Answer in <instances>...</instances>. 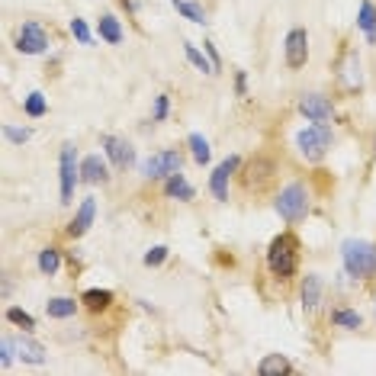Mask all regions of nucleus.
Listing matches in <instances>:
<instances>
[{"mask_svg": "<svg viewBox=\"0 0 376 376\" xmlns=\"http://www.w3.org/2000/svg\"><path fill=\"white\" fill-rule=\"evenodd\" d=\"M341 254H344V267L351 277H373L376 273V245L364 238H351L341 245Z\"/></svg>", "mask_w": 376, "mask_h": 376, "instance_id": "obj_1", "label": "nucleus"}, {"mask_svg": "<svg viewBox=\"0 0 376 376\" xmlns=\"http://www.w3.org/2000/svg\"><path fill=\"white\" fill-rule=\"evenodd\" d=\"M296 261H299V245L292 235H280V238L271 241V251H267V264L277 277H292L296 273Z\"/></svg>", "mask_w": 376, "mask_h": 376, "instance_id": "obj_2", "label": "nucleus"}, {"mask_svg": "<svg viewBox=\"0 0 376 376\" xmlns=\"http://www.w3.org/2000/svg\"><path fill=\"white\" fill-rule=\"evenodd\" d=\"M309 209V199H305V187L303 184H290V187L280 190L277 197V212H280L286 222H299Z\"/></svg>", "mask_w": 376, "mask_h": 376, "instance_id": "obj_3", "label": "nucleus"}, {"mask_svg": "<svg viewBox=\"0 0 376 376\" xmlns=\"http://www.w3.org/2000/svg\"><path fill=\"white\" fill-rule=\"evenodd\" d=\"M299 148H303V155L309 158V161H318V158L331 148V129L325 123H315L312 129L299 132Z\"/></svg>", "mask_w": 376, "mask_h": 376, "instance_id": "obj_4", "label": "nucleus"}, {"mask_svg": "<svg viewBox=\"0 0 376 376\" xmlns=\"http://www.w3.org/2000/svg\"><path fill=\"white\" fill-rule=\"evenodd\" d=\"M45 45H49V36H45V29L39 23H23L16 29V49L23 55H39L45 52Z\"/></svg>", "mask_w": 376, "mask_h": 376, "instance_id": "obj_5", "label": "nucleus"}, {"mask_svg": "<svg viewBox=\"0 0 376 376\" xmlns=\"http://www.w3.org/2000/svg\"><path fill=\"white\" fill-rule=\"evenodd\" d=\"M77 174H81V167H77L74 145H71V142H64V145H62V203H71Z\"/></svg>", "mask_w": 376, "mask_h": 376, "instance_id": "obj_6", "label": "nucleus"}, {"mask_svg": "<svg viewBox=\"0 0 376 376\" xmlns=\"http://www.w3.org/2000/svg\"><path fill=\"white\" fill-rule=\"evenodd\" d=\"M180 171V155L177 151H158V155H151L142 164V174L145 177H171V174H177Z\"/></svg>", "mask_w": 376, "mask_h": 376, "instance_id": "obj_7", "label": "nucleus"}, {"mask_svg": "<svg viewBox=\"0 0 376 376\" xmlns=\"http://www.w3.org/2000/svg\"><path fill=\"white\" fill-rule=\"evenodd\" d=\"M305 58H309V36H305V29H292L286 36V64L296 71L305 64Z\"/></svg>", "mask_w": 376, "mask_h": 376, "instance_id": "obj_8", "label": "nucleus"}, {"mask_svg": "<svg viewBox=\"0 0 376 376\" xmlns=\"http://www.w3.org/2000/svg\"><path fill=\"white\" fill-rule=\"evenodd\" d=\"M103 148H106V155H110V161H113L116 167H123V171L136 161L132 145H129L125 138H119V136H103Z\"/></svg>", "mask_w": 376, "mask_h": 376, "instance_id": "obj_9", "label": "nucleus"}, {"mask_svg": "<svg viewBox=\"0 0 376 376\" xmlns=\"http://www.w3.org/2000/svg\"><path fill=\"white\" fill-rule=\"evenodd\" d=\"M273 180V164L271 161H264V158H254L248 164V171H245V187H254V190H264L267 184Z\"/></svg>", "mask_w": 376, "mask_h": 376, "instance_id": "obj_10", "label": "nucleus"}, {"mask_svg": "<svg viewBox=\"0 0 376 376\" xmlns=\"http://www.w3.org/2000/svg\"><path fill=\"white\" fill-rule=\"evenodd\" d=\"M238 171V158H225L219 167H216V174L209 180V187L216 193V199H229V177Z\"/></svg>", "mask_w": 376, "mask_h": 376, "instance_id": "obj_11", "label": "nucleus"}, {"mask_svg": "<svg viewBox=\"0 0 376 376\" xmlns=\"http://www.w3.org/2000/svg\"><path fill=\"white\" fill-rule=\"evenodd\" d=\"M299 110H303L305 119H312V123H328L331 119V103L318 94H309L299 100Z\"/></svg>", "mask_w": 376, "mask_h": 376, "instance_id": "obj_12", "label": "nucleus"}, {"mask_svg": "<svg viewBox=\"0 0 376 376\" xmlns=\"http://www.w3.org/2000/svg\"><path fill=\"white\" fill-rule=\"evenodd\" d=\"M94 216H97V203H94V199H84L81 209H77V216H74L71 225H68V235H71V238H81L84 231L90 229Z\"/></svg>", "mask_w": 376, "mask_h": 376, "instance_id": "obj_13", "label": "nucleus"}, {"mask_svg": "<svg viewBox=\"0 0 376 376\" xmlns=\"http://www.w3.org/2000/svg\"><path fill=\"white\" fill-rule=\"evenodd\" d=\"M81 177L87 180V184H106V164H103V158L100 155H87L81 161Z\"/></svg>", "mask_w": 376, "mask_h": 376, "instance_id": "obj_14", "label": "nucleus"}, {"mask_svg": "<svg viewBox=\"0 0 376 376\" xmlns=\"http://www.w3.org/2000/svg\"><path fill=\"white\" fill-rule=\"evenodd\" d=\"M16 354L26 360V364H45V347L39 341H32V338H20L16 341Z\"/></svg>", "mask_w": 376, "mask_h": 376, "instance_id": "obj_15", "label": "nucleus"}, {"mask_svg": "<svg viewBox=\"0 0 376 376\" xmlns=\"http://www.w3.org/2000/svg\"><path fill=\"white\" fill-rule=\"evenodd\" d=\"M45 312L52 315V318H71V315L77 312V303L68 299V296H55V299L45 303Z\"/></svg>", "mask_w": 376, "mask_h": 376, "instance_id": "obj_16", "label": "nucleus"}, {"mask_svg": "<svg viewBox=\"0 0 376 376\" xmlns=\"http://www.w3.org/2000/svg\"><path fill=\"white\" fill-rule=\"evenodd\" d=\"M258 373L261 376H280V373H290V360L283 354H267L258 366Z\"/></svg>", "mask_w": 376, "mask_h": 376, "instance_id": "obj_17", "label": "nucleus"}, {"mask_svg": "<svg viewBox=\"0 0 376 376\" xmlns=\"http://www.w3.org/2000/svg\"><path fill=\"white\" fill-rule=\"evenodd\" d=\"M318 303H322V280H318L315 273H309V277H305V286H303V305L305 309H315Z\"/></svg>", "mask_w": 376, "mask_h": 376, "instance_id": "obj_18", "label": "nucleus"}, {"mask_svg": "<svg viewBox=\"0 0 376 376\" xmlns=\"http://www.w3.org/2000/svg\"><path fill=\"white\" fill-rule=\"evenodd\" d=\"M164 190H167V197H177V199H193V187H190L187 180H184V174H171L167 177V184H164Z\"/></svg>", "mask_w": 376, "mask_h": 376, "instance_id": "obj_19", "label": "nucleus"}, {"mask_svg": "<svg viewBox=\"0 0 376 376\" xmlns=\"http://www.w3.org/2000/svg\"><path fill=\"white\" fill-rule=\"evenodd\" d=\"M360 29L366 32V39L370 42H376V7L373 3H370V0H364V3H360Z\"/></svg>", "mask_w": 376, "mask_h": 376, "instance_id": "obj_20", "label": "nucleus"}, {"mask_svg": "<svg viewBox=\"0 0 376 376\" xmlns=\"http://www.w3.org/2000/svg\"><path fill=\"white\" fill-rule=\"evenodd\" d=\"M100 36H103L110 45H119V42H123V26H119V20L110 16V13L100 16Z\"/></svg>", "mask_w": 376, "mask_h": 376, "instance_id": "obj_21", "label": "nucleus"}, {"mask_svg": "<svg viewBox=\"0 0 376 376\" xmlns=\"http://www.w3.org/2000/svg\"><path fill=\"white\" fill-rule=\"evenodd\" d=\"M84 303H87V309L100 312V309H106V305L113 303V292L110 290H87L84 292Z\"/></svg>", "mask_w": 376, "mask_h": 376, "instance_id": "obj_22", "label": "nucleus"}, {"mask_svg": "<svg viewBox=\"0 0 376 376\" xmlns=\"http://www.w3.org/2000/svg\"><path fill=\"white\" fill-rule=\"evenodd\" d=\"M190 155H193V161H199V164H206L209 155H212V151H209V142L199 136V132L190 136Z\"/></svg>", "mask_w": 376, "mask_h": 376, "instance_id": "obj_23", "label": "nucleus"}, {"mask_svg": "<svg viewBox=\"0 0 376 376\" xmlns=\"http://www.w3.org/2000/svg\"><path fill=\"white\" fill-rule=\"evenodd\" d=\"M174 7H177V13H184L190 23H206V10H203L199 3H190V0H174Z\"/></svg>", "mask_w": 376, "mask_h": 376, "instance_id": "obj_24", "label": "nucleus"}, {"mask_svg": "<svg viewBox=\"0 0 376 376\" xmlns=\"http://www.w3.org/2000/svg\"><path fill=\"white\" fill-rule=\"evenodd\" d=\"M58 264H62V254H58L55 248H45L39 254V271L42 273H55L58 271Z\"/></svg>", "mask_w": 376, "mask_h": 376, "instance_id": "obj_25", "label": "nucleus"}, {"mask_svg": "<svg viewBox=\"0 0 376 376\" xmlns=\"http://www.w3.org/2000/svg\"><path fill=\"white\" fill-rule=\"evenodd\" d=\"M331 322L338 325V328H360V315L351 312V309H338V312L331 315Z\"/></svg>", "mask_w": 376, "mask_h": 376, "instance_id": "obj_26", "label": "nucleus"}, {"mask_svg": "<svg viewBox=\"0 0 376 376\" xmlns=\"http://www.w3.org/2000/svg\"><path fill=\"white\" fill-rule=\"evenodd\" d=\"M184 52H187V58H190V62H193V68H199V71L212 74V64H209L206 58H203V55L197 52V45H190V42H187V45H184Z\"/></svg>", "mask_w": 376, "mask_h": 376, "instance_id": "obj_27", "label": "nucleus"}, {"mask_svg": "<svg viewBox=\"0 0 376 376\" xmlns=\"http://www.w3.org/2000/svg\"><path fill=\"white\" fill-rule=\"evenodd\" d=\"M7 322L23 325V328H36V318L29 312H23V309H7Z\"/></svg>", "mask_w": 376, "mask_h": 376, "instance_id": "obj_28", "label": "nucleus"}, {"mask_svg": "<svg viewBox=\"0 0 376 376\" xmlns=\"http://www.w3.org/2000/svg\"><path fill=\"white\" fill-rule=\"evenodd\" d=\"M71 32H74V39L81 42V45H90V29H87V23H84V20L74 16V20H71Z\"/></svg>", "mask_w": 376, "mask_h": 376, "instance_id": "obj_29", "label": "nucleus"}, {"mask_svg": "<svg viewBox=\"0 0 376 376\" xmlns=\"http://www.w3.org/2000/svg\"><path fill=\"white\" fill-rule=\"evenodd\" d=\"M26 113H29V116H42V113H45V97H42V94H29V97H26Z\"/></svg>", "mask_w": 376, "mask_h": 376, "instance_id": "obj_30", "label": "nucleus"}, {"mask_svg": "<svg viewBox=\"0 0 376 376\" xmlns=\"http://www.w3.org/2000/svg\"><path fill=\"white\" fill-rule=\"evenodd\" d=\"M13 351H16V341L3 338V341H0V360H3V366H10V364H13Z\"/></svg>", "mask_w": 376, "mask_h": 376, "instance_id": "obj_31", "label": "nucleus"}, {"mask_svg": "<svg viewBox=\"0 0 376 376\" xmlns=\"http://www.w3.org/2000/svg\"><path fill=\"white\" fill-rule=\"evenodd\" d=\"M164 258H167V248H164V245H158V248H151V251L145 254V264H148V267H158V264L164 261Z\"/></svg>", "mask_w": 376, "mask_h": 376, "instance_id": "obj_32", "label": "nucleus"}, {"mask_svg": "<svg viewBox=\"0 0 376 376\" xmlns=\"http://www.w3.org/2000/svg\"><path fill=\"white\" fill-rule=\"evenodd\" d=\"M3 132H7V138H10V142H20V145H23V142H29V136H32L29 129H13V125H7Z\"/></svg>", "mask_w": 376, "mask_h": 376, "instance_id": "obj_33", "label": "nucleus"}, {"mask_svg": "<svg viewBox=\"0 0 376 376\" xmlns=\"http://www.w3.org/2000/svg\"><path fill=\"white\" fill-rule=\"evenodd\" d=\"M164 116H167V97L161 94V97H158V100H155V123H161Z\"/></svg>", "mask_w": 376, "mask_h": 376, "instance_id": "obj_34", "label": "nucleus"}]
</instances>
